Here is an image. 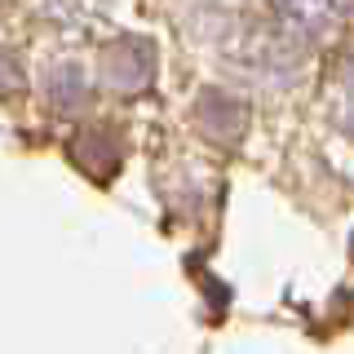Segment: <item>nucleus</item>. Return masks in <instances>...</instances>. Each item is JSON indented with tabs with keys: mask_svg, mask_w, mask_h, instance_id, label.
Segmentation results:
<instances>
[{
	"mask_svg": "<svg viewBox=\"0 0 354 354\" xmlns=\"http://www.w3.org/2000/svg\"><path fill=\"white\" fill-rule=\"evenodd\" d=\"M230 71L261 88H288L301 75V49L283 27H243L226 44Z\"/></svg>",
	"mask_w": 354,
	"mask_h": 354,
	"instance_id": "1",
	"label": "nucleus"
},
{
	"mask_svg": "<svg viewBox=\"0 0 354 354\" xmlns=\"http://www.w3.org/2000/svg\"><path fill=\"white\" fill-rule=\"evenodd\" d=\"M155 75V49L142 36H115L97 49V80L120 88V93H138Z\"/></svg>",
	"mask_w": 354,
	"mask_h": 354,
	"instance_id": "2",
	"label": "nucleus"
},
{
	"mask_svg": "<svg viewBox=\"0 0 354 354\" xmlns=\"http://www.w3.org/2000/svg\"><path fill=\"white\" fill-rule=\"evenodd\" d=\"M195 124L217 147H239L243 133H248V106L230 88H204L195 97Z\"/></svg>",
	"mask_w": 354,
	"mask_h": 354,
	"instance_id": "3",
	"label": "nucleus"
},
{
	"mask_svg": "<svg viewBox=\"0 0 354 354\" xmlns=\"http://www.w3.org/2000/svg\"><path fill=\"white\" fill-rule=\"evenodd\" d=\"M274 18L283 22V31L292 40H315L319 44L337 31V22L346 18V9L341 5H279Z\"/></svg>",
	"mask_w": 354,
	"mask_h": 354,
	"instance_id": "4",
	"label": "nucleus"
},
{
	"mask_svg": "<svg viewBox=\"0 0 354 354\" xmlns=\"http://www.w3.org/2000/svg\"><path fill=\"white\" fill-rule=\"evenodd\" d=\"M44 97H49L58 111H80L88 102V75H84V66L58 62L49 75H44Z\"/></svg>",
	"mask_w": 354,
	"mask_h": 354,
	"instance_id": "5",
	"label": "nucleus"
},
{
	"mask_svg": "<svg viewBox=\"0 0 354 354\" xmlns=\"http://www.w3.org/2000/svg\"><path fill=\"white\" fill-rule=\"evenodd\" d=\"M337 124L354 138V62L341 71V93H337Z\"/></svg>",
	"mask_w": 354,
	"mask_h": 354,
	"instance_id": "6",
	"label": "nucleus"
},
{
	"mask_svg": "<svg viewBox=\"0 0 354 354\" xmlns=\"http://www.w3.org/2000/svg\"><path fill=\"white\" fill-rule=\"evenodd\" d=\"M14 88H22V62L18 53L0 49V93H14Z\"/></svg>",
	"mask_w": 354,
	"mask_h": 354,
	"instance_id": "7",
	"label": "nucleus"
}]
</instances>
